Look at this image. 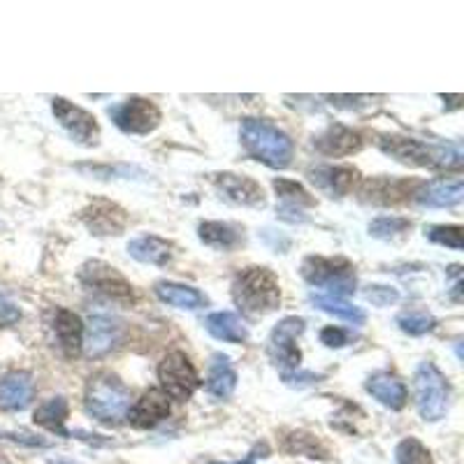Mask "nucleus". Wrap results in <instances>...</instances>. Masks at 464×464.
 <instances>
[{"label": "nucleus", "instance_id": "nucleus-1", "mask_svg": "<svg viewBox=\"0 0 464 464\" xmlns=\"http://www.w3.org/2000/svg\"><path fill=\"white\" fill-rule=\"evenodd\" d=\"M381 151L391 159L413 168H459L464 160L462 147L455 142H425L401 135H385L379 140Z\"/></svg>", "mask_w": 464, "mask_h": 464}, {"label": "nucleus", "instance_id": "nucleus-2", "mask_svg": "<svg viewBox=\"0 0 464 464\" xmlns=\"http://www.w3.org/2000/svg\"><path fill=\"white\" fill-rule=\"evenodd\" d=\"M232 300L248 316H265L279 309L281 288L267 267H246L232 281Z\"/></svg>", "mask_w": 464, "mask_h": 464}, {"label": "nucleus", "instance_id": "nucleus-3", "mask_svg": "<svg viewBox=\"0 0 464 464\" xmlns=\"http://www.w3.org/2000/svg\"><path fill=\"white\" fill-rule=\"evenodd\" d=\"M239 138H242L248 156L265 163L267 168L284 169L293 160V151H295L293 140L281 128L265 119H244Z\"/></svg>", "mask_w": 464, "mask_h": 464}, {"label": "nucleus", "instance_id": "nucleus-4", "mask_svg": "<svg viewBox=\"0 0 464 464\" xmlns=\"http://www.w3.org/2000/svg\"><path fill=\"white\" fill-rule=\"evenodd\" d=\"M84 406L89 416L105 425H119L130 409V391L119 376L110 372L91 376L84 392Z\"/></svg>", "mask_w": 464, "mask_h": 464}, {"label": "nucleus", "instance_id": "nucleus-5", "mask_svg": "<svg viewBox=\"0 0 464 464\" xmlns=\"http://www.w3.org/2000/svg\"><path fill=\"white\" fill-rule=\"evenodd\" d=\"M302 276L316 288H323L330 297H346L355 293V267L346 258L309 256L302 263Z\"/></svg>", "mask_w": 464, "mask_h": 464}, {"label": "nucleus", "instance_id": "nucleus-6", "mask_svg": "<svg viewBox=\"0 0 464 464\" xmlns=\"http://www.w3.org/2000/svg\"><path fill=\"white\" fill-rule=\"evenodd\" d=\"M416 409L425 422H437L449 413L450 385L434 362H422L413 376Z\"/></svg>", "mask_w": 464, "mask_h": 464}, {"label": "nucleus", "instance_id": "nucleus-7", "mask_svg": "<svg viewBox=\"0 0 464 464\" xmlns=\"http://www.w3.org/2000/svg\"><path fill=\"white\" fill-rule=\"evenodd\" d=\"M304 318L297 316H288L284 321L276 323V327L269 334L267 342V353L269 360L279 367L281 372L285 374H295L300 370L302 362V351L297 346V337L304 333Z\"/></svg>", "mask_w": 464, "mask_h": 464}, {"label": "nucleus", "instance_id": "nucleus-8", "mask_svg": "<svg viewBox=\"0 0 464 464\" xmlns=\"http://www.w3.org/2000/svg\"><path fill=\"white\" fill-rule=\"evenodd\" d=\"M80 281L86 288L93 290L95 295L116 302V304H132L135 302L130 281L119 269L102 263V260H91V263H86L80 269Z\"/></svg>", "mask_w": 464, "mask_h": 464}, {"label": "nucleus", "instance_id": "nucleus-9", "mask_svg": "<svg viewBox=\"0 0 464 464\" xmlns=\"http://www.w3.org/2000/svg\"><path fill=\"white\" fill-rule=\"evenodd\" d=\"M159 381L163 385L165 395L179 401L190 400L200 385L196 367L188 360V355L181 353V351H172V353L165 355L163 362L159 364Z\"/></svg>", "mask_w": 464, "mask_h": 464}, {"label": "nucleus", "instance_id": "nucleus-10", "mask_svg": "<svg viewBox=\"0 0 464 464\" xmlns=\"http://www.w3.org/2000/svg\"><path fill=\"white\" fill-rule=\"evenodd\" d=\"M110 116L116 128L128 132V135H149L160 126V119H163L156 102L138 98V95L123 101L121 105L111 107Z\"/></svg>", "mask_w": 464, "mask_h": 464}, {"label": "nucleus", "instance_id": "nucleus-11", "mask_svg": "<svg viewBox=\"0 0 464 464\" xmlns=\"http://www.w3.org/2000/svg\"><path fill=\"white\" fill-rule=\"evenodd\" d=\"M52 111L56 116V121L61 123L65 132L77 144L84 147H95L101 140V126L95 121V116L89 114L84 107L74 105V102L65 101V98H53Z\"/></svg>", "mask_w": 464, "mask_h": 464}, {"label": "nucleus", "instance_id": "nucleus-12", "mask_svg": "<svg viewBox=\"0 0 464 464\" xmlns=\"http://www.w3.org/2000/svg\"><path fill=\"white\" fill-rule=\"evenodd\" d=\"M47 330L52 334V342L65 358H77L84 346V323L70 309L53 306L47 312Z\"/></svg>", "mask_w": 464, "mask_h": 464}, {"label": "nucleus", "instance_id": "nucleus-13", "mask_svg": "<svg viewBox=\"0 0 464 464\" xmlns=\"http://www.w3.org/2000/svg\"><path fill=\"white\" fill-rule=\"evenodd\" d=\"M211 184L218 190V196L239 207H265V190L251 177L232 172L211 174Z\"/></svg>", "mask_w": 464, "mask_h": 464}, {"label": "nucleus", "instance_id": "nucleus-14", "mask_svg": "<svg viewBox=\"0 0 464 464\" xmlns=\"http://www.w3.org/2000/svg\"><path fill=\"white\" fill-rule=\"evenodd\" d=\"M82 223L91 230V235L98 237H110V235H121L128 226V211L116 202L93 200L82 211Z\"/></svg>", "mask_w": 464, "mask_h": 464}, {"label": "nucleus", "instance_id": "nucleus-15", "mask_svg": "<svg viewBox=\"0 0 464 464\" xmlns=\"http://www.w3.org/2000/svg\"><path fill=\"white\" fill-rule=\"evenodd\" d=\"M464 198L462 177H441L413 190V200L428 209H446L459 205Z\"/></svg>", "mask_w": 464, "mask_h": 464}, {"label": "nucleus", "instance_id": "nucleus-16", "mask_svg": "<svg viewBox=\"0 0 464 464\" xmlns=\"http://www.w3.org/2000/svg\"><path fill=\"white\" fill-rule=\"evenodd\" d=\"M309 179L330 198H343L355 188L360 172L353 165H318L309 169Z\"/></svg>", "mask_w": 464, "mask_h": 464}, {"label": "nucleus", "instance_id": "nucleus-17", "mask_svg": "<svg viewBox=\"0 0 464 464\" xmlns=\"http://www.w3.org/2000/svg\"><path fill=\"white\" fill-rule=\"evenodd\" d=\"M169 409H172L169 397L163 391H159V388H151L128 409L126 418L130 420L132 428L151 430L169 416Z\"/></svg>", "mask_w": 464, "mask_h": 464}, {"label": "nucleus", "instance_id": "nucleus-18", "mask_svg": "<svg viewBox=\"0 0 464 464\" xmlns=\"http://www.w3.org/2000/svg\"><path fill=\"white\" fill-rule=\"evenodd\" d=\"M33 376L28 372H7L0 379V409L3 411H24L33 400Z\"/></svg>", "mask_w": 464, "mask_h": 464}, {"label": "nucleus", "instance_id": "nucleus-19", "mask_svg": "<svg viewBox=\"0 0 464 464\" xmlns=\"http://www.w3.org/2000/svg\"><path fill=\"white\" fill-rule=\"evenodd\" d=\"M364 140L358 130L353 128H346L342 123H334V126L327 128L323 135H318L314 140V147L323 153V156H351V153H358L362 149Z\"/></svg>", "mask_w": 464, "mask_h": 464}, {"label": "nucleus", "instance_id": "nucleus-20", "mask_svg": "<svg viewBox=\"0 0 464 464\" xmlns=\"http://www.w3.org/2000/svg\"><path fill=\"white\" fill-rule=\"evenodd\" d=\"M86 334V353L91 358H101V355L110 353L111 348L116 346L119 337H121V330L111 318L107 316H91L89 327H84Z\"/></svg>", "mask_w": 464, "mask_h": 464}, {"label": "nucleus", "instance_id": "nucleus-21", "mask_svg": "<svg viewBox=\"0 0 464 464\" xmlns=\"http://www.w3.org/2000/svg\"><path fill=\"white\" fill-rule=\"evenodd\" d=\"M364 388H367V392H370L372 397H374L376 401H381L383 406H388V409H392V411H400V409H404L406 400H409V391H406V385L401 383L397 376L392 374H374L367 379V383H364Z\"/></svg>", "mask_w": 464, "mask_h": 464}, {"label": "nucleus", "instance_id": "nucleus-22", "mask_svg": "<svg viewBox=\"0 0 464 464\" xmlns=\"http://www.w3.org/2000/svg\"><path fill=\"white\" fill-rule=\"evenodd\" d=\"M128 254L130 258H135L138 263L144 265H168L174 256V246L163 237H156V235H142V237H135L128 242Z\"/></svg>", "mask_w": 464, "mask_h": 464}, {"label": "nucleus", "instance_id": "nucleus-23", "mask_svg": "<svg viewBox=\"0 0 464 464\" xmlns=\"http://www.w3.org/2000/svg\"><path fill=\"white\" fill-rule=\"evenodd\" d=\"M237 388V372L232 367L230 358L217 353L211 358L209 376H207V392L217 400H227Z\"/></svg>", "mask_w": 464, "mask_h": 464}, {"label": "nucleus", "instance_id": "nucleus-24", "mask_svg": "<svg viewBox=\"0 0 464 464\" xmlns=\"http://www.w3.org/2000/svg\"><path fill=\"white\" fill-rule=\"evenodd\" d=\"M156 295L165 304L177 306V309H188V312H196V309H202L207 304L205 293H200L193 285L174 284V281H160V284H156Z\"/></svg>", "mask_w": 464, "mask_h": 464}, {"label": "nucleus", "instance_id": "nucleus-25", "mask_svg": "<svg viewBox=\"0 0 464 464\" xmlns=\"http://www.w3.org/2000/svg\"><path fill=\"white\" fill-rule=\"evenodd\" d=\"M205 327H207V333H209L214 339H218V342L244 343L248 339L246 325H244V321L237 316V314H232V312L209 314V316L205 318Z\"/></svg>", "mask_w": 464, "mask_h": 464}, {"label": "nucleus", "instance_id": "nucleus-26", "mask_svg": "<svg viewBox=\"0 0 464 464\" xmlns=\"http://www.w3.org/2000/svg\"><path fill=\"white\" fill-rule=\"evenodd\" d=\"M409 184L400 179H388V177H379V179L364 181L362 186V200L372 202V205H397L409 196Z\"/></svg>", "mask_w": 464, "mask_h": 464}, {"label": "nucleus", "instance_id": "nucleus-27", "mask_svg": "<svg viewBox=\"0 0 464 464\" xmlns=\"http://www.w3.org/2000/svg\"><path fill=\"white\" fill-rule=\"evenodd\" d=\"M198 237H200L202 244H207L211 248H218V251H232V248H237L242 244V232H239V227L223 221L200 223Z\"/></svg>", "mask_w": 464, "mask_h": 464}, {"label": "nucleus", "instance_id": "nucleus-28", "mask_svg": "<svg viewBox=\"0 0 464 464\" xmlns=\"http://www.w3.org/2000/svg\"><path fill=\"white\" fill-rule=\"evenodd\" d=\"M68 400L65 397H52L49 401H44V404L37 406L35 416H33V420H35V425H40V428H47L49 432H56L61 434V437H68V430H65V420H68Z\"/></svg>", "mask_w": 464, "mask_h": 464}, {"label": "nucleus", "instance_id": "nucleus-29", "mask_svg": "<svg viewBox=\"0 0 464 464\" xmlns=\"http://www.w3.org/2000/svg\"><path fill=\"white\" fill-rule=\"evenodd\" d=\"M314 306H318L321 312L330 314V316H337L346 323H353V325H362L367 321V314L360 309V306L351 304V302L342 300V297H330V295H312Z\"/></svg>", "mask_w": 464, "mask_h": 464}, {"label": "nucleus", "instance_id": "nucleus-30", "mask_svg": "<svg viewBox=\"0 0 464 464\" xmlns=\"http://www.w3.org/2000/svg\"><path fill=\"white\" fill-rule=\"evenodd\" d=\"M276 196L281 198V207H290V209H304V207L314 205V198L309 196V190L297 181L290 179H275Z\"/></svg>", "mask_w": 464, "mask_h": 464}, {"label": "nucleus", "instance_id": "nucleus-31", "mask_svg": "<svg viewBox=\"0 0 464 464\" xmlns=\"http://www.w3.org/2000/svg\"><path fill=\"white\" fill-rule=\"evenodd\" d=\"M411 227V221L401 217H376L370 223V235L376 239H395Z\"/></svg>", "mask_w": 464, "mask_h": 464}, {"label": "nucleus", "instance_id": "nucleus-32", "mask_svg": "<svg viewBox=\"0 0 464 464\" xmlns=\"http://www.w3.org/2000/svg\"><path fill=\"white\" fill-rule=\"evenodd\" d=\"M397 325L404 334L409 337H420V334H428L432 333L434 325H437V318L432 314H425V312H411V314H401L397 318Z\"/></svg>", "mask_w": 464, "mask_h": 464}, {"label": "nucleus", "instance_id": "nucleus-33", "mask_svg": "<svg viewBox=\"0 0 464 464\" xmlns=\"http://www.w3.org/2000/svg\"><path fill=\"white\" fill-rule=\"evenodd\" d=\"M285 450H288V453L306 455V458H314V459L316 458L325 459V449H321L318 439L304 432H295L293 437L285 439Z\"/></svg>", "mask_w": 464, "mask_h": 464}, {"label": "nucleus", "instance_id": "nucleus-34", "mask_svg": "<svg viewBox=\"0 0 464 464\" xmlns=\"http://www.w3.org/2000/svg\"><path fill=\"white\" fill-rule=\"evenodd\" d=\"M397 464H432V455L418 439L409 437L397 446Z\"/></svg>", "mask_w": 464, "mask_h": 464}, {"label": "nucleus", "instance_id": "nucleus-35", "mask_svg": "<svg viewBox=\"0 0 464 464\" xmlns=\"http://www.w3.org/2000/svg\"><path fill=\"white\" fill-rule=\"evenodd\" d=\"M425 235L430 242L462 251V227L459 226H430L425 227Z\"/></svg>", "mask_w": 464, "mask_h": 464}, {"label": "nucleus", "instance_id": "nucleus-36", "mask_svg": "<svg viewBox=\"0 0 464 464\" xmlns=\"http://www.w3.org/2000/svg\"><path fill=\"white\" fill-rule=\"evenodd\" d=\"M364 297L374 306H391L400 300V293H397V288H391V285H370Z\"/></svg>", "mask_w": 464, "mask_h": 464}, {"label": "nucleus", "instance_id": "nucleus-37", "mask_svg": "<svg viewBox=\"0 0 464 464\" xmlns=\"http://www.w3.org/2000/svg\"><path fill=\"white\" fill-rule=\"evenodd\" d=\"M325 101L342 110H360V107H370L374 98L372 95H325Z\"/></svg>", "mask_w": 464, "mask_h": 464}, {"label": "nucleus", "instance_id": "nucleus-38", "mask_svg": "<svg viewBox=\"0 0 464 464\" xmlns=\"http://www.w3.org/2000/svg\"><path fill=\"white\" fill-rule=\"evenodd\" d=\"M321 342L325 343L327 348H342L348 343V333L346 330H342V327H334V325L323 327Z\"/></svg>", "mask_w": 464, "mask_h": 464}, {"label": "nucleus", "instance_id": "nucleus-39", "mask_svg": "<svg viewBox=\"0 0 464 464\" xmlns=\"http://www.w3.org/2000/svg\"><path fill=\"white\" fill-rule=\"evenodd\" d=\"M19 318H22L19 306H14L12 302H7L5 297H0V325H14Z\"/></svg>", "mask_w": 464, "mask_h": 464}, {"label": "nucleus", "instance_id": "nucleus-40", "mask_svg": "<svg viewBox=\"0 0 464 464\" xmlns=\"http://www.w3.org/2000/svg\"><path fill=\"white\" fill-rule=\"evenodd\" d=\"M235 464H256V455H248V458L244 459V462H235Z\"/></svg>", "mask_w": 464, "mask_h": 464}, {"label": "nucleus", "instance_id": "nucleus-41", "mask_svg": "<svg viewBox=\"0 0 464 464\" xmlns=\"http://www.w3.org/2000/svg\"><path fill=\"white\" fill-rule=\"evenodd\" d=\"M53 464H72V462H68V459H61V462H53Z\"/></svg>", "mask_w": 464, "mask_h": 464}, {"label": "nucleus", "instance_id": "nucleus-42", "mask_svg": "<svg viewBox=\"0 0 464 464\" xmlns=\"http://www.w3.org/2000/svg\"><path fill=\"white\" fill-rule=\"evenodd\" d=\"M0 464H7V462H5V459H3V458H0Z\"/></svg>", "mask_w": 464, "mask_h": 464}]
</instances>
